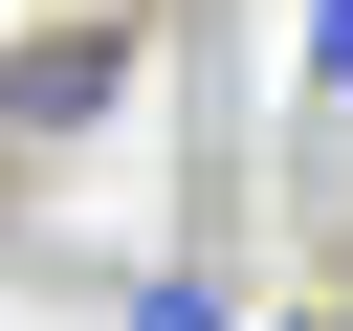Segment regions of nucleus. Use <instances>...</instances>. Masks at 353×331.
<instances>
[{
    "instance_id": "obj_1",
    "label": "nucleus",
    "mask_w": 353,
    "mask_h": 331,
    "mask_svg": "<svg viewBox=\"0 0 353 331\" xmlns=\"http://www.w3.org/2000/svg\"><path fill=\"white\" fill-rule=\"evenodd\" d=\"M132 66H154V0H66V22H22V44H0V154H88V132L132 110Z\"/></svg>"
},
{
    "instance_id": "obj_3",
    "label": "nucleus",
    "mask_w": 353,
    "mask_h": 331,
    "mask_svg": "<svg viewBox=\"0 0 353 331\" xmlns=\"http://www.w3.org/2000/svg\"><path fill=\"white\" fill-rule=\"evenodd\" d=\"M132 331H243V309H221V265H154V287H132Z\"/></svg>"
},
{
    "instance_id": "obj_4",
    "label": "nucleus",
    "mask_w": 353,
    "mask_h": 331,
    "mask_svg": "<svg viewBox=\"0 0 353 331\" xmlns=\"http://www.w3.org/2000/svg\"><path fill=\"white\" fill-rule=\"evenodd\" d=\"M287 331H353V287H331V309H287Z\"/></svg>"
},
{
    "instance_id": "obj_2",
    "label": "nucleus",
    "mask_w": 353,
    "mask_h": 331,
    "mask_svg": "<svg viewBox=\"0 0 353 331\" xmlns=\"http://www.w3.org/2000/svg\"><path fill=\"white\" fill-rule=\"evenodd\" d=\"M287 22H309V154H331L353 132V0H287Z\"/></svg>"
}]
</instances>
